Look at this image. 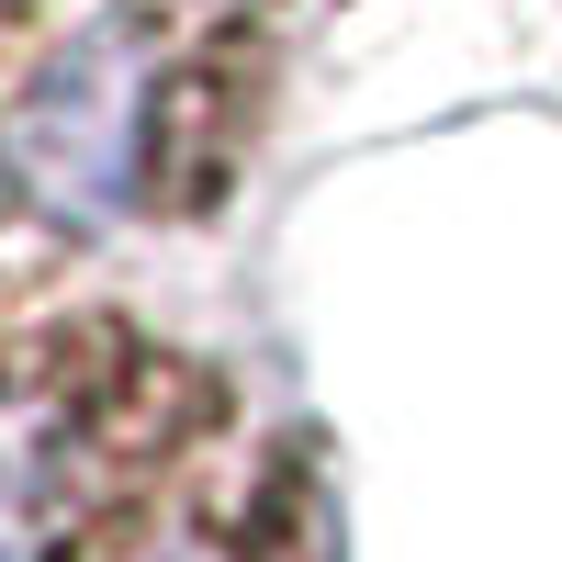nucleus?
I'll use <instances>...</instances> for the list:
<instances>
[{
	"mask_svg": "<svg viewBox=\"0 0 562 562\" xmlns=\"http://www.w3.org/2000/svg\"><path fill=\"white\" fill-rule=\"evenodd\" d=\"M135 147H147V57H135V34H79L12 113V158L57 214H102L135 180Z\"/></svg>",
	"mask_w": 562,
	"mask_h": 562,
	"instance_id": "obj_1",
	"label": "nucleus"
}]
</instances>
